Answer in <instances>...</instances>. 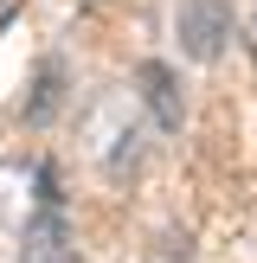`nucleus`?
<instances>
[{
  "mask_svg": "<svg viewBox=\"0 0 257 263\" xmlns=\"http://www.w3.org/2000/svg\"><path fill=\"white\" fill-rule=\"evenodd\" d=\"M20 263H71V225H64V193L51 167L39 174V212L20 231Z\"/></svg>",
  "mask_w": 257,
  "mask_h": 263,
  "instance_id": "nucleus-1",
  "label": "nucleus"
},
{
  "mask_svg": "<svg viewBox=\"0 0 257 263\" xmlns=\"http://www.w3.org/2000/svg\"><path fill=\"white\" fill-rule=\"evenodd\" d=\"M231 26H238L231 0H180L174 7V39H180V51H187L193 64H212L218 51H225Z\"/></svg>",
  "mask_w": 257,
  "mask_h": 263,
  "instance_id": "nucleus-2",
  "label": "nucleus"
},
{
  "mask_svg": "<svg viewBox=\"0 0 257 263\" xmlns=\"http://www.w3.org/2000/svg\"><path fill=\"white\" fill-rule=\"evenodd\" d=\"M135 84H141V103L154 109V122H161V128H180V122H187V97H180L174 64L141 58V64H135Z\"/></svg>",
  "mask_w": 257,
  "mask_h": 263,
  "instance_id": "nucleus-3",
  "label": "nucleus"
},
{
  "mask_svg": "<svg viewBox=\"0 0 257 263\" xmlns=\"http://www.w3.org/2000/svg\"><path fill=\"white\" fill-rule=\"evenodd\" d=\"M58 109H64V58H39V71H32V97H26V122L45 128Z\"/></svg>",
  "mask_w": 257,
  "mask_h": 263,
  "instance_id": "nucleus-4",
  "label": "nucleus"
},
{
  "mask_svg": "<svg viewBox=\"0 0 257 263\" xmlns=\"http://www.w3.org/2000/svg\"><path fill=\"white\" fill-rule=\"evenodd\" d=\"M20 7H26V0H0V32L13 26V13H20Z\"/></svg>",
  "mask_w": 257,
  "mask_h": 263,
  "instance_id": "nucleus-5",
  "label": "nucleus"
},
{
  "mask_svg": "<svg viewBox=\"0 0 257 263\" xmlns=\"http://www.w3.org/2000/svg\"><path fill=\"white\" fill-rule=\"evenodd\" d=\"M251 64H257V7H251Z\"/></svg>",
  "mask_w": 257,
  "mask_h": 263,
  "instance_id": "nucleus-6",
  "label": "nucleus"
}]
</instances>
